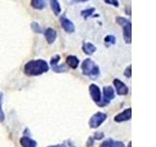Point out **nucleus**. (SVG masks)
Wrapping results in <instances>:
<instances>
[{"instance_id": "f257e3e1", "label": "nucleus", "mask_w": 156, "mask_h": 147, "mask_svg": "<svg viewBox=\"0 0 156 147\" xmlns=\"http://www.w3.org/2000/svg\"><path fill=\"white\" fill-rule=\"evenodd\" d=\"M49 71V65L45 60L37 59V60L28 61L23 67V72L29 77L40 76Z\"/></svg>"}, {"instance_id": "f03ea898", "label": "nucleus", "mask_w": 156, "mask_h": 147, "mask_svg": "<svg viewBox=\"0 0 156 147\" xmlns=\"http://www.w3.org/2000/svg\"><path fill=\"white\" fill-rule=\"evenodd\" d=\"M81 69L83 75L91 77L92 80H96V78L100 76V68L97 64L91 60V59H85L83 63L81 64Z\"/></svg>"}, {"instance_id": "7ed1b4c3", "label": "nucleus", "mask_w": 156, "mask_h": 147, "mask_svg": "<svg viewBox=\"0 0 156 147\" xmlns=\"http://www.w3.org/2000/svg\"><path fill=\"white\" fill-rule=\"evenodd\" d=\"M116 23L123 28V38L126 43L130 44L132 42V23L129 19L123 17H117Z\"/></svg>"}, {"instance_id": "20e7f679", "label": "nucleus", "mask_w": 156, "mask_h": 147, "mask_svg": "<svg viewBox=\"0 0 156 147\" xmlns=\"http://www.w3.org/2000/svg\"><path fill=\"white\" fill-rule=\"evenodd\" d=\"M115 97L114 89L111 86H105L102 88V99H101L100 103H98V105L101 107H104L107 105L110 101Z\"/></svg>"}, {"instance_id": "39448f33", "label": "nucleus", "mask_w": 156, "mask_h": 147, "mask_svg": "<svg viewBox=\"0 0 156 147\" xmlns=\"http://www.w3.org/2000/svg\"><path fill=\"white\" fill-rule=\"evenodd\" d=\"M106 118L107 116L105 113L97 112L96 114H94L91 117V119L89 121V126L91 129H97V127H99L106 120Z\"/></svg>"}, {"instance_id": "423d86ee", "label": "nucleus", "mask_w": 156, "mask_h": 147, "mask_svg": "<svg viewBox=\"0 0 156 147\" xmlns=\"http://www.w3.org/2000/svg\"><path fill=\"white\" fill-rule=\"evenodd\" d=\"M60 55H55L51 58V61H50V65H51V68L52 70L55 72V73H66L67 71V67L65 64H62V65H58V61H60Z\"/></svg>"}, {"instance_id": "0eeeda50", "label": "nucleus", "mask_w": 156, "mask_h": 147, "mask_svg": "<svg viewBox=\"0 0 156 147\" xmlns=\"http://www.w3.org/2000/svg\"><path fill=\"white\" fill-rule=\"evenodd\" d=\"M60 23L61 26L63 28V31L66 32L67 33H72L75 32V26L69 19L66 17V15H62L60 17Z\"/></svg>"}, {"instance_id": "6e6552de", "label": "nucleus", "mask_w": 156, "mask_h": 147, "mask_svg": "<svg viewBox=\"0 0 156 147\" xmlns=\"http://www.w3.org/2000/svg\"><path fill=\"white\" fill-rule=\"evenodd\" d=\"M89 92H90V95H91V98L93 99V101L96 102L97 104L100 103V101L101 99V92L100 87L97 85L92 83V85H90V86H89Z\"/></svg>"}, {"instance_id": "1a4fd4ad", "label": "nucleus", "mask_w": 156, "mask_h": 147, "mask_svg": "<svg viewBox=\"0 0 156 147\" xmlns=\"http://www.w3.org/2000/svg\"><path fill=\"white\" fill-rule=\"evenodd\" d=\"M113 85L115 86V90L118 95L123 96V95L128 94V92H129L128 86H127L123 81H121L118 78H115L113 81Z\"/></svg>"}, {"instance_id": "9d476101", "label": "nucleus", "mask_w": 156, "mask_h": 147, "mask_svg": "<svg viewBox=\"0 0 156 147\" xmlns=\"http://www.w3.org/2000/svg\"><path fill=\"white\" fill-rule=\"evenodd\" d=\"M131 118H132V109L128 108V109L124 110L123 112L119 113L118 115H116L114 118V121L116 123H122V122L129 121Z\"/></svg>"}, {"instance_id": "9b49d317", "label": "nucleus", "mask_w": 156, "mask_h": 147, "mask_svg": "<svg viewBox=\"0 0 156 147\" xmlns=\"http://www.w3.org/2000/svg\"><path fill=\"white\" fill-rule=\"evenodd\" d=\"M44 36H45V38L49 44H53L57 38V32H56V29H54L52 28H48L46 31L44 32Z\"/></svg>"}, {"instance_id": "f8f14e48", "label": "nucleus", "mask_w": 156, "mask_h": 147, "mask_svg": "<svg viewBox=\"0 0 156 147\" xmlns=\"http://www.w3.org/2000/svg\"><path fill=\"white\" fill-rule=\"evenodd\" d=\"M82 50L86 55H92L97 51V47L91 42H84L82 45Z\"/></svg>"}, {"instance_id": "ddd939ff", "label": "nucleus", "mask_w": 156, "mask_h": 147, "mask_svg": "<svg viewBox=\"0 0 156 147\" xmlns=\"http://www.w3.org/2000/svg\"><path fill=\"white\" fill-rule=\"evenodd\" d=\"M20 143H21L22 147H36L37 146L36 141L31 139L30 137H28V136H23L21 140H20Z\"/></svg>"}, {"instance_id": "4468645a", "label": "nucleus", "mask_w": 156, "mask_h": 147, "mask_svg": "<svg viewBox=\"0 0 156 147\" xmlns=\"http://www.w3.org/2000/svg\"><path fill=\"white\" fill-rule=\"evenodd\" d=\"M101 147H125V144L122 141H115L113 139L105 140L101 144Z\"/></svg>"}, {"instance_id": "2eb2a0df", "label": "nucleus", "mask_w": 156, "mask_h": 147, "mask_svg": "<svg viewBox=\"0 0 156 147\" xmlns=\"http://www.w3.org/2000/svg\"><path fill=\"white\" fill-rule=\"evenodd\" d=\"M66 65L71 68V69H77L78 65H79V59L74 55H69L66 59Z\"/></svg>"}, {"instance_id": "dca6fc26", "label": "nucleus", "mask_w": 156, "mask_h": 147, "mask_svg": "<svg viewBox=\"0 0 156 147\" xmlns=\"http://www.w3.org/2000/svg\"><path fill=\"white\" fill-rule=\"evenodd\" d=\"M30 5L35 10H43L47 5V0H31Z\"/></svg>"}, {"instance_id": "f3484780", "label": "nucleus", "mask_w": 156, "mask_h": 147, "mask_svg": "<svg viewBox=\"0 0 156 147\" xmlns=\"http://www.w3.org/2000/svg\"><path fill=\"white\" fill-rule=\"evenodd\" d=\"M50 5H51L53 13L55 14L56 16H58L62 11V8H61V5L58 3V0H50Z\"/></svg>"}, {"instance_id": "a211bd4d", "label": "nucleus", "mask_w": 156, "mask_h": 147, "mask_svg": "<svg viewBox=\"0 0 156 147\" xmlns=\"http://www.w3.org/2000/svg\"><path fill=\"white\" fill-rule=\"evenodd\" d=\"M116 42V38L114 36H111V34H109V36H106L105 37V44L106 47H109L111 45H113V44H115Z\"/></svg>"}, {"instance_id": "6ab92c4d", "label": "nucleus", "mask_w": 156, "mask_h": 147, "mask_svg": "<svg viewBox=\"0 0 156 147\" xmlns=\"http://www.w3.org/2000/svg\"><path fill=\"white\" fill-rule=\"evenodd\" d=\"M96 11L95 8H88V9H85V10H82L81 11V16L84 18V19H88L89 17L93 16V14Z\"/></svg>"}, {"instance_id": "aec40b11", "label": "nucleus", "mask_w": 156, "mask_h": 147, "mask_svg": "<svg viewBox=\"0 0 156 147\" xmlns=\"http://www.w3.org/2000/svg\"><path fill=\"white\" fill-rule=\"evenodd\" d=\"M30 28H31V29H32V31H33L34 32H35V33H41V32H42V28H41V27L39 26V24L36 23V22H32L31 24H30Z\"/></svg>"}, {"instance_id": "412c9836", "label": "nucleus", "mask_w": 156, "mask_h": 147, "mask_svg": "<svg viewBox=\"0 0 156 147\" xmlns=\"http://www.w3.org/2000/svg\"><path fill=\"white\" fill-rule=\"evenodd\" d=\"M2 100H3V93L0 91V122H4L5 120V114L2 110Z\"/></svg>"}, {"instance_id": "4be33fe9", "label": "nucleus", "mask_w": 156, "mask_h": 147, "mask_svg": "<svg viewBox=\"0 0 156 147\" xmlns=\"http://www.w3.org/2000/svg\"><path fill=\"white\" fill-rule=\"evenodd\" d=\"M124 76H125L126 77H128V78H130V77H132V66H131V65H129L128 67H127V68L125 69Z\"/></svg>"}, {"instance_id": "5701e85b", "label": "nucleus", "mask_w": 156, "mask_h": 147, "mask_svg": "<svg viewBox=\"0 0 156 147\" xmlns=\"http://www.w3.org/2000/svg\"><path fill=\"white\" fill-rule=\"evenodd\" d=\"M102 137H104V134L102 132H97V134H95L94 139H101Z\"/></svg>"}, {"instance_id": "b1692460", "label": "nucleus", "mask_w": 156, "mask_h": 147, "mask_svg": "<svg viewBox=\"0 0 156 147\" xmlns=\"http://www.w3.org/2000/svg\"><path fill=\"white\" fill-rule=\"evenodd\" d=\"M109 1H110V5H113L114 7H118L119 6L118 0H109Z\"/></svg>"}, {"instance_id": "393cba45", "label": "nucleus", "mask_w": 156, "mask_h": 147, "mask_svg": "<svg viewBox=\"0 0 156 147\" xmlns=\"http://www.w3.org/2000/svg\"><path fill=\"white\" fill-rule=\"evenodd\" d=\"M48 147H69L68 144H57V145H51V146H48Z\"/></svg>"}, {"instance_id": "a878e982", "label": "nucleus", "mask_w": 156, "mask_h": 147, "mask_svg": "<svg viewBox=\"0 0 156 147\" xmlns=\"http://www.w3.org/2000/svg\"><path fill=\"white\" fill-rule=\"evenodd\" d=\"M88 0H72L73 3H81V2H86Z\"/></svg>"}, {"instance_id": "bb28decb", "label": "nucleus", "mask_w": 156, "mask_h": 147, "mask_svg": "<svg viewBox=\"0 0 156 147\" xmlns=\"http://www.w3.org/2000/svg\"><path fill=\"white\" fill-rule=\"evenodd\" d=\"M128 147H131V142H129V144H128Z\"/></svg>"}]
</instances>
